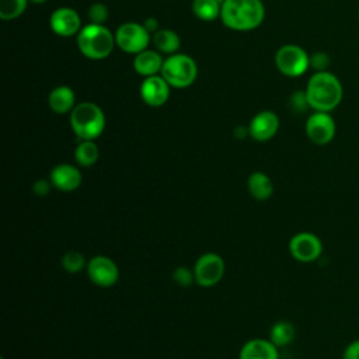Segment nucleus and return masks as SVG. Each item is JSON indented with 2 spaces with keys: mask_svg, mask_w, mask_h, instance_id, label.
Wrapping results in <instances>:
<instances>
[{
  "mask_svg": "<svg viewBox=\"0 0 359 359\" xmlns=\"http://www.w3.org/2000/svg\"><path fill=\"white\" fill-rule=\"evenodd\" d=\"M306 95L311 109L330 112L335 109L344 97V88L339 79L331 72H316L307 81Z\"/></svg>",
  "mask_w": 359,
  "mask_h": 359,
  "instance_id": "1",
  "label": "nucleus"
},
{
  "mask_svg": "<svg viewBox=\"0 0 359 359\" xmlns=\"http://www.w3.org/2000/svg\"><path fill=\"white\" fill-rule=\"evenodd\" d=\"M265 17L261 0H224L220 20L223 25L234 31H251L258 28Z\"/></svg>",
  "mask_w": 359,
  "mask_h": 359,
  "instance_id": "2",
  "label": "nucleus"
},
{
  "mask_svg": "<svg viewBox=\"0 0 359 359\" xmlns=\"http://www.w3.org/2000/svg\"><path fill=\"white\" fill-rule=\"evenodd\" d=\"M115 34H112L105 25L87 24L77 34V48L83 56L91 60H101L111 55L114 50Z\"/></svg>",
  "mask_w": 359,
  "mask_h": 359,
  "instance_id": "3",
  "label": "nucleus"
},
{
  "mask_svg": "<svg viewBox=\"0 0 359 359\" xmlns=\"http://www.w3.org/2000/svg\"><path fill=\"white\" fill-rule=\"evenodd\" d=\"M70 126L77 139L95 140L105 129L104 111L91 101L79 102L70 112Z\"/></svg>",
  "mask_w": 359,
  "mask_h": 359,
  "instance_id": "4",
  "label": "nucleus"
},
{
  "mask_svg": "<svg viewBox=\"0 0 359 359\" xmlns=\"http://www.w3.org/2000/svg\"><path fill=\"white\" fill-rule=\"evenodd\" d=\"M160 74L174 88L189 87L198 76L195 60L185 53H174L164 59Z\"/></svg>",
  "mask_w": 359,
  "mask_h": 359,
  "instance_id": "5",
  "label": "nucleus"
},
{
  "mask_svg": "<svg viewBox=\"0 0 359 359\" xmlns=\"http://www.w3.org/2000/svg\"><path fill=\"white\" fill-rule=\"evenodd\" d=\"M275 65L282 74L287 77H299L310 67V56L299 45L287 43L276 50Z\"/></svg>",
  "mask_w": 359,
  "mask_h": 359,
  "instance_id": "6",
  "label": "nucleus"
},
{
  "mask_svg": "<svg viewBox=\"0 0 359 359\" xmlns=\"http://www.w3.org/2000/svg\"><path fill=\"white\" fill-rule=\"evenodd\" d=\"M151 34L144 28L143 24L139 22H123L115 31V42L116 46L126 52L137 55L142 50L147 49L151 42Z\"/></svg>",
  "mask_w": 359,
  "mask_h": 359,
  "instance_id": "7",
  "label": "nucleus"
},
{
  "mask_svg": "<svg viewBox=\"0 0 359 359\" xmlns=\"http://www.w3.org/2000/svg\"><path fill=\"white\" fill-rule=\"evenodd\" d=\"M192 271L196 285L202 287H212L223 279L226 264L217 252H205L198 257Z\"/></svg>",
  "mask_w": 359,
  "mask_h": 359,
  "instance_id": "8",
  "label": "nucleus"
},
{
  "mask_svg": "<svg viewBox=\"0 0 359 359\" xmlns=\"http://www.w3.org/2000/svg\"><path fill=\"white\" fill-rule=\"evenodd\" d=\"M289 252L299 262H313L323 254L321 238L311 231H299L289 240Z\"/></svg>",
  "mask_w": 359,
  "mask_h": 359,
  "instance_id": "9",
  "label": "nucleus"
},
{
  "mask_svg": "<svg viewBox=\"0 0 359 359\" xmlns=\"http://www.w3.org/2000/svg\"><path fill=\"white\" fill-rule=\"evenodd\" d=\"M87 276L98 287H111L119 279L116 262L107 255H94L87 262Z\"/></svg>",
  "mask_w": 359,
  "mask_h": 359,
  "instance_id": "10",
  "label": "nucleus"
},
{
  "mask_svg": "<svg viewBox=\"0 0 359 359\" xmlns=\"http://www.w3.org/2000/svg\"><path fill=\"white\" fill-rule=\"evenodd\" d=\"M306 135L309 140L317 146H325L332 142L337 126L334 118L328 112H313L306 121Z\"/></svg>",
  "mask_w": 359,
  "mask_h": 359,
  "instance_id": "11",
  "label": "nucleus"
},
{
  "mask_svg": "<svg viewBox=\"0 0 359 359\" xmlns=\"http://www.w3.org/2000/svg\"><path fill=\"white\" fill-rule=\"evenodd\" d=\"M49 25L56 35L63 38L73 36L83 28L79 13L72 7H59L53 10L49 17Z\"/></svg>",
  "mask_w": 359,
  "mask_h": 359,
  "instance_id": "12",
  "label": "nucleus"
},
{
  "mask_svg": "<svg viewBox=\"0 0 359 359\" xmlns=\"http://www.w3.org/2000/svg\"><path fill=\"white\" fill-rule=\"evenodd\" d=\"M171 86L161 74L144 77L140 84V98L149 107H161L170 98Z\"/></svg>",
  "mask_w": 359,
  "mask_h": 359,
  "instance_id": "13",
  "label": "nucleus"
},
{
  "mask_svg": "<svg viewBox=\"0 0 359 359\" xmlns=\"http://www.w3.org/2000/svg\"><path fill=\"white\" fill-rule=\"evenodd\" d=\"M279 129V118L272 111H261L252 116L248 125L250 136L257 142L271 140Z\"/></svg>",
  "mask_w": 359,
  "mask_h": 359,
  "instance_id": "14",
  "label": "nucleus"
},
{
  "mask_svg": "<svg viewBox=\"0 0 359 359\" xmlns=\"http://www.w3.org/2000/svg\"><path fill=\"white\" fill-rule=\"evenodd\" d=\"M49 180L56 189L62 192H72L81 185L83 177L79 167L67 163H60L50 170Z\"/></svg>",
  "mask_w": 359,
  "mask_h": 359,
  "instance_id": "15",
  "label": "nucleus"
},
{
  "mask_svg": "<svg viewBox=\"0 0 359 359\" xmlns=\"http://www.w3.org/2000/svg\"><path fill=\"white\" fill-rule=\"evenodd\" d=\"M238 359H279V352L271 339L252 338L241 346Z\"/></svg>",
  "mask_w": 359,
  "mask_h": 359,
  "instance_id": "16",
  "label": "nucleus"
},
{
  "mask_svg": "<svg viewBox=\"0 0 359 359\" xmlns=\"http://www.w3.org/2000/svg\"><path fill=\"white\" fill-rule=\"evenodd\" d=\"M163 63H164V59L161 57L158 50L144 49L140 53L135 55L133 69L137 74L143 77H150V76L160 74Z\"/></svg>",
  "mask_w": 359,
  "mask_h": 359,
  "instance_id": "17",
  "label": "nucleus"
},
{
  "mask_svg": "<svg viewBox=\"0 0 359 359\" xmlns=\"http://www.w3.org/2000/svg\"><path fill=\"white\" fill-rule=\"evenodd\" d=\"M49 108L59 115L70 114L76 104L74 91L69 86H57L48 95Z\"/></svg>",
  "mask_w": 359,
  "mask_h": 359,
  "instance_id": "18",
  "label": "nucleus"
},
{
  "mask_svg": "<svg viewBox=\"0 0 359 359\" xmlns=\"http://www.w3.org/2000/svg\"><path fill=\"white\" fill-rule=\"evenodd\" d=\"M247 189L257 201H268L273 194V182L262 171H254L247 178Z\"/></svg>",
  "mask_w": 359,
  "mask_h": 359,
  "instance_id": "19",
  "label": "nucleus"
},
{
  "mask_svg": "<svg viewBox=\"0 0 359 359\" xmlns=\"http://www.w3.org/2000/svg\"><path fill=\"white\" fill-rule=\"evenodd\" d=\"M151 42L160 53L174 55L180 49L181 39L178 34L172 29H158L151 35Z\"/></svg>",
  "mask_w": 359,
  "mask_h": 359,
  "instance_id": "20",
  "label": "nucleus"
},
{
  "mask_svg": "<svg viewBox=\"0 0 359 359\" xmlns=\"http://www.w3.org/2000/svg\"><path fill=\"white\" fill-rule=\"evenodd\" d=\"M100 158V149L94 140H80L74 149V160L80 167H91Z\"/></svg>",
  "mask_w": 359,
  "mask_h": 359,
  "instance_id": "21",
  "label": "nucleus"
},
{
  "mask_svg": "<svg viewBox=\"0 0 359 359\" xmlns=\"http://www.w3.org/2000/svg\"><path fill=\"white\" fill-rule=\"evenodd\" d=\"M294 335H296V328L292 323L286 321V320H279L276 321L272 327H271V331H269V339L278 346V348H282V346H286L289 345L293 339H294Z\"/></svg>",
  "mask_w": 359,
  "mask_h": 359,
  "instance_id": "22",
  "label": "nucleus"
},
{
  "mask_svg": "<svg viewBox=\"0 0 359 359\" xmlns=\"http://www.w3.org/2000/svg\"><path fill=\"white\" fill-rule=\"evenodd\" d=\"M192 11L202 21H213L220 17L222 3L217 0H194Z\"/></svg>",
  "mask_w": 359,
  "mask_h": 359,
  "instance_id": "23",
  "label": "nucleus"
},
{
  "mask_svg": "<svg viewBox=\"0 0 359 359\" xmlns=\"http://www.w3.org/2000/svg\"><path fill=\"white\" fill-rule=\"evenodd\" d=\"M87 262L88 261L86 259V257L80 251H74V250L66 251L60 259L62 268L69 273H77V272L86 269Z\"/></svg>",
  "mask_w": 359,
  "mask_h": 359,
  "instance_id": "24",
  "label": "nucleus"
},
{
  "mask_svg": "<svg viewBox=\"0 0 359 359\" xmlns=\"http://www.w3.org/2000/svg\"><path fill=\"white\" fill-rule=\"evenodd\" d=\"M28 3V0H0V18L8 21L20 17L25 11Z\"/></svg>",
  "mask_w": 359,
  "mask_h": 359,
  "instance_id": "25",
  "label": "nucleus"
},
{
  "mask_svg": "<svg viewBox=\"0 0 359 359\" xmlns=\"http://www.w3.org/2000/svg\"><path fill=\"white\" fill-rule=\"evenodd\" d=\"M88 20L93 24H101L104 25V22L108 20L109 17V10L104 3H93L88 8Z\"/></svg>",
  "mask_w": 359,
  "mask_h": 359,
  "instance_id": "26",
  "label": "nucleus"
},
{
  "mask_svg": "<svg viewBox=\"0 0 359 359\" xmlns=\"http://www.w3.org/2000/svg\"><path fill=\"white\" fill-rule=\"evenodd\" d=\"M172 280L181 287H189L195 282L194 271L187 266H178L172 272Z\"/></svg>",
  "mask_w": 359,
  "mask_h": 359,
  "instance_id": "27",
  "label": "nucleus"
},
{
  "mask_svg": "<svg viewBox=\"0 0 359 359\" xmlns=\"http://www.w3.org/2000/svg\"><path fill=\"white\" fill-rule=\"evenodd\" d=\"M330 62V56L325 52H314L310 56V67H313L316 72H325Z\"/></svg>",
  "mask_w": 359,
  "mask_h": 359,
  "instance_id": "28",
  "label": "nucleus"
},
{
  "mask_svg": "<svg viewBox=\"0 0 359 359\" xmlns=\"http://www.w3.org/2000/svg\"><path fill=\"white\" fill-rule=\"evenodd\" d=\"M290 105L296 112H303L307 108H310L306 91H296L290 97Z\"/></svg>",
  "mask_w": 359,
  "mask_h": 359,
  "instance_id": "29",
  "label": "nucleus"
},
{
  "mask_svg": "<svg viewBox=\"0 0 359 359\" xmlns=\"http://www.w3.org/2000/svg\"><path fill=\"white\" fill-rule=\"evenodd\" d=\"M52 182L50 180H45V178H41V180H36L34 184H32V191L36 196H46L49 192H50V188H52Z\"/></svg>",
  "mask_w": 359,
  "mask_h": 359,
  "instance_id": "30",
  "label": "nucleus"
},
{
  "mask_svg": "<svg viewBox=\"0 0 359 359\" xmlns=\"http://www.w3.org/2000/svg\"><path fill=\"white\" fill-rule=\"evenodd\" d=\"M342 359H359V338L351 341L344 352H342Z\"/></svg>",
  "mask_w": 359,
  "mask_h": 359,
  "instance_id": "31",
  "label": "nucleus"
},
{
  "mask_svg": "<svg viewBox=\"0 0 359 359\" xmlns=\"http://www.w3.org/2000/svg\"><path fill=\"white\" fill-rule=\"evenodd\" d=\"M143 25L144 28L153 35L156 31H158V20L154 18V17H147L144 21H143Z\"/></svg>",
  "mask_w": 359,
  "mask_h": 359,
  "instance_id": "32",
  "label": "nucleus"
},
{
  "mask_svg": "<svg viewBox=\"0 0 359 359\" xmlns=\"http://www.w3.org/2000/svg\"><path fill=\"white\" fill-rule=\"evenodd\" d=\"M247 135H250L248 133V126L245 128V126H237L236 129H234V136L237 137V139H243V137H245Z\"/></svg>",
  "mask_w": 359,
  "mask_h": 359,
  "instance_id": "33",
  "label": "nucleus"
},
{
  "mask_svg": "<svg viewBox=\"0 0 359 359\" xmlns=\"http://www.w3.org/2000/svg\"><path fill=\"white\" fill-rule=\"evenodd\" d=\"M29 3H34V4H42V3H45V1H48V0H28Z\"/></svg>",
  "mask_w": 359,
  "mask_h": 359,
  "instance_id": "34",
  "label": "nucleus"
},
{
  "mask_svg": "<svg viewBox=\"0 0 359 359\" xmlns=\"http://www.w3.org/2000/svg\"><path fill=\"white\" fill-rule=\"evenodd\" d=\"M217 1H220V3H223V1H224V0H217Z\"/></svg>",
  "mask_w": 359,
  "mask_h": 359,
  "instance_id": "35",
  "label": "nucleus"
},
{
  "mask_svg": "<svg viewBox=\"0 0 359 359\" xmlns=\"http://www.w3.org/2000/svg\"><path fill=\"white\" fill-rule=\"evenodd\" d=\"M358 17H359V11H358Z\"/></svg>",
  "mask_w": 359,
  "mask_h": 359,
  "instance_id": "36",
  "label": "nucleus"
}]
</instances>
